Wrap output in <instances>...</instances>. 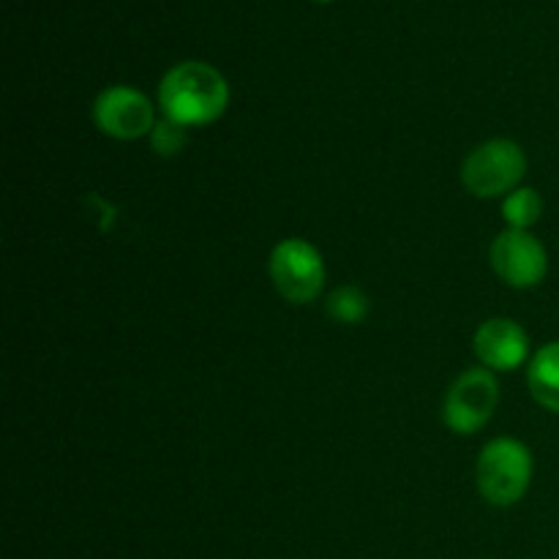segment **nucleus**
I'll return each instance as SVG.
<instances>
[{
	"label": "nucleus",
	"instance_id": "obj_5",
	"mask_svg": "<svg viewBox=\"0 0 559 559\" xmlns=\"http://www.w3.org/2000/svg\"><path fill=\"white\" fill-rule=\"evenodd\" d=\"M500 402V388L491 371L469 369L451 385L445 399V424L456 435H473L489 424Z\"/></svg>",
	"mask_w": 559,
	"mask_h": 559
},
{
	"label": "nucleus",
	"instance_id": "obj_13",
	"mask_svg": "<svg viewBox=\"0 0 559 559\" xmlns=\"http://www.w3.org/2000/svg\"><path fill=\"white\" fill-rule=\"evenodd\" d=\"M317 3H331V0H317Z\"/></svg>",
	"mask_w": 559,
	"mask_h": 559
},
{
	"label": "nucleus",
	"instance_id": "obj_11",
	"mask_svg": "<svg viewBox=\"0 0 559 559\" xmlns=\"http://www.w3.org/2000/svg\"><path fill=\"white\" fill-rule=\"evenodd\" d=\"M369 311V298L358 287H338L328 295V314L338 322H360Z\"/></svg>",
	"mask_w": 559,
	"mask_h": 559
},
{
	"label": "nucleus",
	"instance_id": "obj_7",
	"mask_svg": "<svg viewBox=\"0 0 559 559\" xmlns=\"http://www.w3.org/2000/svg\"><path fill=\"white\" fill-rule=\"evenodd\" d=\"M93 120L104 134L115 136V140H140L156 129L151 98L126 85H115L98 93L96 104H93Z\"/></svg>",
	"mask_w": 559,
	"mask_h": 559
},
{
	"label": "nucleus",
	"instance_id": "obj_12",
	"mask_svg": "<svg viewBox=\"0 0 559 559\" xmlns=\"http://www.w3.org/2000/svg\"><path fill=\"white\" fill-rule=\"evenodd\" d=\"M151 142H153V151L164 153H178L186 142V131L183 126L173 123V120H164V123H156V129L151 131Z\"/></svg>",
	"mask_w": 559,
	"mask_h": 559
},
{
	"label": "nucleus",
	"instance_id": "obj_2",
	"mask_svg": "<svg viewBox=\"0 0 559 559\" xmlns=\"http://www.w3.org/2000/svg\"><path fill=\"white\" fill-rule=\"evenodd\" d=\"M533 480V456L527 445L511 437L491 440L478 459V491L497 508L516 506Z\"/></svg>",
	"mask_w": 559,
	"mask_h": 559
},
{
	"label": "nucleus",
	"instance_id": "obj_10",
	"mask_svg": "<svg viewBox=\"0 0 559 559\" xmlns=\"http://www.w3.org/2000/svg\"><path fill=\"white\" fill-rule=\"evenodd\" d=\"M544 213V200L535 189H516L513 194H508V200L502 202V216L511 224V229H530Z\"/></svg>",
	"mask_w": 559,
	"mask_h": 559
},
{
	"label": "nucleus",
	"instance_id": "obj_4",
	"mask_svg": "<svg viewBox=\"0 0 559 559\" xmlns=\"http://www.w3.org/2000/svg\"><path fill=\"white\" fill-rule=\"evenodd\" d=\"M271 278L289 304H311L325 287L320 251L300 238L282 240L271 254Z\"/></svg>",
	"mask_w": 559,
	"mask_h": 559
},
{
	"label": "nucleus",
	"instance_id": "obj_1",
	"mask_svg": "<svg viewBox=\"0 0 559 559\" xmlns=\"http://www.w3.org/2000/svg\"><path fill=\"white\" fill-rule=\"evenodd\" d=\"M158 104L178 126H205L222 118L229 104V85L218 69L186 60L169 69L158 85Z\"/></svg>",
	"mask_w": 559,
	"mask_h": 559
},
{
	"label": "nucleus",
	"instance_id": "obj_3",
	"mask_svg": "<svg viewBox=\"0 0 559 559\" xmlns=\"http://www.w3.org/2000/svg\"><path fill=\"white\" fill-rule=\"evenodd\" d=\"M527 173V156L511 140H491L475 147L462 169V180L469 194L500 197L516 189Z\"/></svg>",
	"mask_w": 559,
	"mask_h": 559
},
{
	"label": "nucleus",
	"instance_id": "obj_9",
	"mask_svg": "<svg viewBox=\"0 0 559 559\" xmlns=\"http://www.w3.org/2000/svg\"><path fill=\"white\" fill-rule=\"evenodd\" d=\"M527 382L540 407L559 413V342L538 349V355L530 364Z\"/></svg>",
	"mask_w": 559,
	"mask_h": 559
},
{
	"label": "nucleus",
	"instance_id": "obj_6",
	"mask_svg": "<svg viewBox=\"0 0 559 559\" xmlns=\"http://www.w3.org/2000/svg\"><path fill=\"white\" fill-rule=\"evenodd\" d=\"M491 267L506 284L516 289L535 287L549 271V257L544 243L527 229H508L491 243Z\"/></svg>",
	"mask_w": 559,
	"mask_h": 559
},
{
	"label": "nucleus",
	"instance_id": "obj_8",
	"mask_svg": "<svg viewBox=\"0 0 559 559\" xmlns=\"http://www.w3.org/2000/svg\"><path fill=\"white\" fill-rule=\"evenodd\" d=\"M473 344L480 364L497 371L519 369L530 353V338L524 328L513 320H502V317L484 322L475 333Z\"/></svg>",
	"mask_w": 559,
	"mask_h": 559
}]
</instances>
